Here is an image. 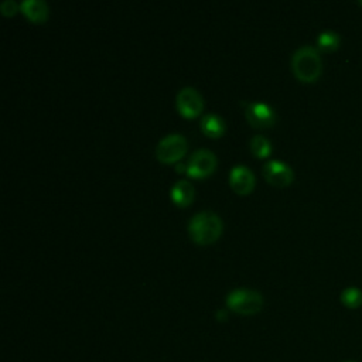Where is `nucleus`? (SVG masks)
Segmentation results:
<instances>
[{
  "mask_svg": "<svg viewBox=\"0 0 362 362\" xmlns=\"http://www.w3.org/2000/svg\"><path fill=\"white\" fill-rule=\"evenodd\" d=\"M291 69L294 75L303 82L315 81L322 69V62L317 48L311 45H303L297 48L291 55Z\"/></svg>",
  "mask_w": 362,
  "mask_h": 362,
  "instance_id": "obj_1",
  "label": "nucleus"
},
{
  "mask_svg": "<svg viewBox=\"0 0 362 362\" xmlns=\"http://www.w3.org/2000/svg\"><path fill=\"white\" fill-rule=\"evenodd\" d=\"M188 230L192 240L205 245L214 242L219 236L222 230V222L215 212L201 211L189 219Z\"/></svg>",
  "mask_w": 362,
  "mask_h": 362,
  "instance_id": "obj_2",
  "label": "nucleus"
},
{
  "mask_svg": "<svg viewBox=\"0 0 362 362\" xmlns=\"http://www.w3.org/2000/svg\"><path fill=\"white\" fill-rule=\"evenodd\" d=\"M226 305L239 314H256L263 305V297L256 290L236 288L226 296Z\"/></svg>",
  "mask_w": 362,
  "mask_h": 362,
  "instance_id": "obj_3",
  "label": "nucleus"
},
{
  "mask_svg": "<svg viewBox=\"0 0 362 362\" xmlns=\"http://www.w3.org/2000/svg\"><path fill=\"white\" fill-rule=\"evenodd\" d=\"M187 150L185 139L178 133L164 136L156 146V157L163 163H171L184 156Z\"/></svg>",
  "mask_w": 362,
  "mask_h": 362,
  "instance_id": "obj_4",
  "label": "nucleus"
},
{
  "mask_svg": "<svg viewBox=\"0 0 362 362\" xmlns=\"http://www.w3.org/2000/svg\"><path fill=\"white\" fill-rule=\"evenodd\" d=\"M216 165V157L206 148H199L189 156L187 173L191 177H205L212 173Z\"/></svg>",
  "mask_w": 362,
  "mask_h": 362,
  "instance_id": "obj_5",
  "label": "nucleus"
},
{
  "mask_svg": "<svg viewBox=\"0 0 362 362\" xmlns=\"http://www.w3.org/2000/svg\"><path fill=\"white\" fill-rule=\"evenodd\" d=\"M245 106V115L247 122L255 127H267L274 123V110L263 102H247Z\"/></svg>",
  "mask_w": 362,
  "mask_h": 362,
  "instance_id": "obj_6",
  "label": "nucleus"
},
{
  "mask_svg": "<svg viewBox=\"0 0 362 362\" xmlns=\"http://www.w3.org/2000/svg\"><path fill=\"white\" fill-rule=\"evenodd\" d=\"M177 107L187 117L197 116L202 109V98L192 86L181 88L177 93Z\"/></svg>",
  "mask_w": 362,
  "mask_h": 362,
  "instance_id": "obj_7",
  "label": "nucleus"
},
{
  "mask_svg": "<svg viewBox=\"0 0 362 362\" xmlns=\"http://www.w3.org/2000/svg\"><path fill=\"white\" fill-rule=\"evenodd\" d=\"M263 175L270 184L277 187L288 185L293 180L291 168L287 164L277 160H269L263 165Z\"/></svg>",
  "mask_w": 362,
  "mask_h": 362,
  "instance_id": "obj_8",
  "label": "nucleus"
},
{
  "mask_svg": "<svg viewBox=\"0 0 362 362\" xmlns=\"http://www.w3.org/2000/svg\"><path fill=\"white\" fill-rule=\"evenodd\" d=\"M229 181L232 188L239 194H247L253 188V174L245 165H235L230 170Z\"/></svg>",
  "mask_w": 362,
  "mask_h": 362,
  "instance_id": "obj_9",
  "label": "nucleus"
},
{
  "mask_svg": "<svg viewBox=\"0 0 362 362\" xmlns=\"http://www.w3.org/2000/svg\"><path fill=\"white\" fill-rule=\"evenodd\" d=\"M20 10L33 21H42L48 14V7L42 0H23Z\"/></svg>",
  "mask_w": 362,
  "mask_h": 362,
  "instance_id": "obj_10",
  "label": "nucleus"
},
{
  "mask_svg": "<svg viewBox=\"0 0 362 362\" xmlns=\"http://www.w3.org/2000/svg\"><path fill=\"white\" fill-rule=\"evenodd\" d=\"M171 198L173 201L180 205V206H185L191 202L192 197H194V188L192 184L187 180H178L173 187H171Z\"/></svg>",
  "mask_w": 362,
  "mask_h": 362,
  "instance_id": "obj_11",
  "label": "nucleus"
},
{
  "mask_svg": "<svg viewBox=\"0 0 362 362\" xmlns=\"http://www.w3.org/2000/svg\"><path fill=\"white\" fill-rule=\"evenodd\" d=\"M201 129L202 132L206 134V136H211V137H219L223 130H225V126H223V122L222 119L215 115V113H206L202 116L201 119Z\"/></svg>",
  "mask_w": 362,
  "mask_h": 362,
  "instance_id": "obj_12",
  "label": "nucleus"
},
{
  "mask_svg": "<svg viewBox=\"0 0 362 362\" xmlns=\"http://www.w3.org/2000/svg\"><path fill=\"white\" fill-rule=\"evenodd\" d=\"M339 42H341V38L338 35V33L332 31V30H325L322 33L318 34L317 37V45L320 49L322 51H334L339 47Z\"/></svg>",
  "mask_w": 362,
  "mask_h": 362,
  "instance_id": "obj_13",
  "label": "nucleus"
},
{
  "mask_svg": "<svg viewBox=\"0 0 362 362\" xmlns=\"http://www.w3.org/2000/svg\"><path fill=\"white\" fill-rule=\"evenodd\" d=\"M341 303L348 308H358L362 304V291L356 287H348L342 290Z\"/></svg>",
  "mask_w": 362,
  "mask_h": 362,
  "instance_id": "obj_14",
  "label": "nucleus"
},
{
  "mask_svg": "<svg viewBox=\"0 0 362 362\" xmlns=\"http://www.w3.org/2000/svg\"><path fill=\"white\" fill-rule=\"evenodd\" d=\"M249 147H250L252 153H253L255 156H257V157H264V156H267V154L270 153V148H272L269 140H267L266 137L260 136V134H255V136L250 139Z\"/></svg>",
  "mask_w": 362,
  "mask_h": 362,
  "instance_id": "obj_15",
  "label": "nucleus"
},
{
  "mask_svg": "<svg viewBox=\"0 0 362 362\" xmlns=\"http://www.w3.org/2000/svg\"><path fill=\"white\" fill-rule=\"evenodd\" d=\"M0 10H1L3 14L10 16V14H13L17 10V4H16L14 0H4L0 4Z\"/></svg>",
  "mask_w": 362,
  "mask_h": 362,
  "instance_id": "obj_16",
  "label": "nucleus"
},
{
  "mask_svg": "<svg viewBox=\"0 0 362 362\" xmlns=\"http://www.w3.org/2000/svg\"><path fill=\"white\" fill-rule=\"evenodd\" d=\"M228 315H226V311L225 310H219L218 313H216V318L218 320H225Z\"/></svg>",
  "mask_w": 362,
  "mask_h": 362,
  "instance_id": "obj_17",
  "label": "nucleus"
},
{
  "mask_svg": "<svg viewBox=\"0 0 362 362\" xmlns=\"http://www.w3.org/2000/svg\"><path fill=\"white\" fill-rule=\"evenodd\" d=\"M184 165L182 164H177V171H184Z\"/></svg>",
  "mask_w": 362,
  "mask_h": 362,
  "instance_id": "obj_18",
  "label": "nucleus"
},
{
  "mask_svg": "<svg viewBox=\"0 0 362 362\" xmlns=\"http://www.w3.org/2000/svg\"><path fill=\"white\" fill-rule=\"evenodd\" d=\"M359 4H361V6H362V0H361V1H359Z\"/></svg>",
  "mask_w": 362,
  "mask_h": 362,
  "instance_id": "obj_19",
  "label": "nucleus"
}]
</instances>
